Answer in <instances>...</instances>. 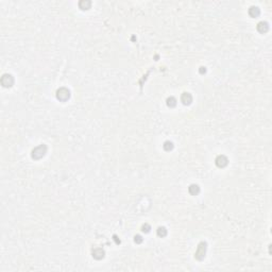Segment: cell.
Listing matches in <instances>:
<instances>
[{
    "instance_id": "6da1fadb",
    "label": "cell",
    "mask_w": 272,
    "mask_h": 272,
    "mask_svg": "<svg viewBox=\"0 0 272 272\" xmlns=\"http://www.w3.org/2000/svg\"><path fill=\"white\" fill-rule=\"evenodd\" d=\"M47 153V147L45 145H39L36 148L32 150V153H31V156L34 160H41L42 157L45 156V154Z\"/></svg>"
},
{
    "instance_id": "7a4b0ae2",
    "label": "cell",
    "mask_w": 272,
    "mask_h": 272,
    "mask_svg": "<svg viewBox=\"0 0 272 272\" xmlns=\"http://www.w3.org/2000/svg\"><path fill=\"white\" fill-rule=\"evenodd\" d=\"M69 97H70V92H69V89H67L66 87H61V88H59V89L57 90V100L65 102V101H67L68 99H69Z\"/></svg>"
},
{
    "instance_id": "3957f363",
    "label": "cell",
    "mask_w": 272,
    "mask_h": 272,
    "mask_svg": "<svg viewBox=\"0 0 272 272\" xmlns=\"http://www.w3.org/2000/svg\"><path fill=\"white\" fill-rule=\"evenodd\" d=\"M206 242H200L198 246V249H197V252L195 254V257H196L198 261H202V259L205 257V254H206Z\"/></svg>"
},
{
    "instance_id": "277c9868",
    "label": "cell",
    "mask_w": 272,
    "mask_h": 272,
    "mask_svg": "<svg viewBox=\"0 0 272 272\" xmlns=\"http://www.w3.org/2000/svg\"><path fill=\"white\" fill-rule=\"evenodd\" d=\"M0 82H1V84H2L3 87H11L12 85L14 84V78L12 77V74H4L1 77Z\"/></svg>"
},
{
    "instance_id": "5b68a950",
    "label": "cell",
    "mask_w": 272,
    "mask_h": 272,
    "mask_svg": "<svg viewBox=\"0 0 272 272\" xmlns=\"http://www.w3.org/2000/svg\"><path fill=\"white\" fill-rule=\"evenodd\" d=\"M228 163H229V160H228V157H226L225 155H223V154L218 155L215 160L216 166L219 167V168H224V167L228 165Z\"/></svg>"
},
{
    "instance_id": "8992f818",
    "label": "cell",
    "mask_w": 272,
    "mask_h": 272,
    "mask_svg": "<svg viewBox=\"0 0 272 272\" xmlns=\"http://www.w3.org/2000/svg\"><path fill=\"white\" fill-rule=\"evenodd\" d=\"M105 255V252H104L103 249L101 248H96L93 250V257L96 259H102Z\"/></svg>"
},
{
    "instance_id": "52a82bcc",
    "label": "cell",
    "mask_w": 272,
    "mask_h": 272,
    "mask_svg": "<svg viewBox=\"0 0 272 272\" xmlns=\"http://www.w3.org/2000/svg\"><path fill=\"white\" fill-rule=\"evenodd\" d=\"M181 101L184 105H189L193 102V96L189 93H183L181 96Z\"/></svg>"
},
{
    "instance_id": "ba28073f",
    "label": "cell",
    "mask_w": 272,
    "mask_h": 272,
    "mask_svg": "<svg viewBox=\"0 0 272 272\" xmlns=\"http://www.w3.org/2000/svg\"><path fill=\"white\" fill-rule=\"evenodd\" d=\"M256 29H257V31H258L259 33H266L267 31L269 30V25H268V22L266 21H261L258 22V25H257V27H256Z\"/></svg>"
},
{
    "instance_id": "9c48e42d",
    "label": "cell",
    "mask_w": 272,
    "mask_h": 272,
    "mask_svg": "<svg viewBox=\"0 0 272 272\" xmlns=\"http://www.w3.org/2000/svg\"><path fill=\"white\" fill-rule=\"evenodd\" d=\"M259 14H261V10H259L257 6H251V8L249 9V15H250L251 17L256 18V17L259 16Z\"/></svg>"
},
{
    "instance_id": "30bf717a",
    "label": "cell",
    "mask_w": 272,
    "mask_h": 272,
    "mask_svg": "<svg viewBox=\"0 0 272 272\" xmlns=\"http://www.w3.org/2000/svg\"><path fill=\"white\" fill-rule=\"evenodd\" d=\"M188 191H189V193L193 195V196H197V195L200 193V187H199V185H197V184H191V185L188 187Z\"/></svg>"
},
{
    "instance_id": "8fae6325",
    "label": "cell",
    "mask_w": 272,
    "mask_h": 272,
    "mask_svg": "<svg viewBox=\"0 0 272 272\" xmlns=\"http://www.w3.org/2000/svg\"><path fill=\"white\" fill-rule=\"evenodd\" d=\"M90 6H92V2H90V1H84V0H82V1L79 2V6L81 10H88V9L90 8Z\"/></svg>"
},
{
    "instance_id": "7c38bea8",
    "label": "cell",
    "mask_w": 272,
    "mask_h": 272,
    "mask_svg": "<svg viewBox=\"0 0 272 272\" xmlns=\"http://www.w3.org/2000/svg\"><path fill=\"white\" fill-rule=\"evenodd\" d=\"M156 234H157L158 237H165L167 235V230L166 228H164V226H160L157 230H156Z\"/></svg>"
},
{
    "instance_id": "4fadbf2b",
    "label": "cell",
    "mask_w": 272,
    "mask_h": 272,
    "mask_svg": "<svg viewBox=\"0 0 272 272\" xmlns=\"http://www.w3.org/2000/svg\"><path fill=\"white\" fill-rule=\"evenodd\" d=\"M166 102H167V105H168L169 107H174V106L177 105V99L174 98V97H169V98H167Z\"/></svg>"
},
{
    "instance_id": "5bb4252c",
    "label": "cell",
    "mask_w": 272,
    "mask_h": 272,
    "mask_svg": "<svg viewBox=\"0 0 272 272\" xmlns=\"http://www.w3.org/2000/svg\"><path fill=\"white\" fill-rule=\"evenodd\" d=\"M163 147H164V150H165V151H171V150L173 149V144H172L171 142L167 140V142H164Z\"/></svg>"
},
{
    "instance_id": "9a60e30c",
    "label": "cell",
    "mask_w": 272,
    "mask_h": 272,
    "mask_svg": "<svg viewBox=\"0 0 272 272\" xmlns=\"http://www.w3.org/2000/svg\"><path fill=\"white\" fill-rule=\"evenodd\" d=\"M150 230H151V228H150V225L148 224V223H145V224H142V231L144 232V233H149Z\"/></svg>"
},
{
    "instance_id": "2e32d148",
    "label": "cell",
    "mask_w": 272,
    "mask_h": 272,
    "mask_svg": "<svg viewBox=\"0 0 272 272\" xmlns=\"http://www.w3.org/2000/svg\"><path fill=\"white\" fill-rule=\"evenodd\" d=\"M134 241H135L136 243H142V237L140 236V235H136V236L134 237Z\"/></svg>"
},
{
    "instance_id": "e0dca14e",
    "label": "cell",
    "mask_w": 272,
    "mask_h": 272,
    "mask_svg": "<svg viewBox=\"0 0 272 272\" xmlns=\"http://www.w3.org/2000/svg\"><path fill=\"white\" fill-rule=\"evenodd\" d=\"M205 71H206L205 67H200V72H201V74H203V72L205 74Z\"/></svg>"
},
{
    "instance_id": "ac0fdd59",
    "label": "cell",
    "mask_w": 272,
    "mask_h": 272,
    "mask_svg": "<svg viewBox=\"0 0 272 272\" xmlns=\"http://www.w3.org/2000/svg\"><path fill=\"white\" fill-rule=\"evenodd\" d=\"M114 239L116 240V242H117V243H120V240H118V239H117V237H116V236H114Z\"/></svg>"
}]
</instances>
